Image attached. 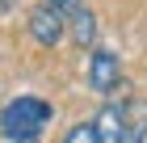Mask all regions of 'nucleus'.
<instances>
[{
	"instance_id": "7",
	"label": "nucleus",
	"mask_w": 147,
	"mask_h": 143,
	"mask_svg": "<svg viewBox=\"0 0 147 143\" xmlns=\"http://www.w3.org/2000/svg\"><path fill=\"white\" fill-rule=\"evenodd\" d=\"M46 4H51L55 13H63V17H71V13H76L80 4H84V0H46Z\"/></svg>"
},
{
	"instance_id": "5",
	"label": "nucleus",
	"mask_w": 147,
	"mask_h": 143,
	"mask_svg": "<svg viewBox=\"0 0 147 143\" xmlns=\"http://www.w3.org/2000/svg\"><path fill=\"white\" fill-rule=\"evenodd\" d=\"M67 25H71L76 46H92V42H97V13H92L88 4H80V9L67 17Z\"/></svg>"
},
{
	"instance_id": "2",
	"label": "nucleus",
	"mask_w": 147,
	"mask_h": 143,
	"mask_svg": "<svg viewBox=\"0 0 147 143\" xmlns=\"http://www.w3.org/2000/svg\"><path fill=\"white\" fill-rule=\"evenodd\" d=\"M118 84H122V59H118V51L92 46V55H88V88L101 93V97H109Z\"/></svg>"
},
{
	"instance_id": "8",
	"label": "nucleus",
	"mask_w": 147,
	"mask_h": 143,
	"mask_svg": "<svg viewBox=\"0 0 147 143\" xmlns=\"http://www.w3.org/2000/svg\"><path fill=\"white\" fill-rule=\"evenodd\" d=\"M130 143H147V122H143V126H135V131H130Z\"/></svg>"
},
{
	"instance_id": "6",
	"label": "nucleus",
	"mask_w": 147,
	"mask_h": 143,
	"mask_svg": "<svg viewBox=\"0 0 147 143\" xmlns=\"http://www.w3.org/2000/svg\"><path fill=\"white\" fill-rule=\"evenodd\" d=\"M63 143H97V131H92V122H76V126L63 135Z\"/></svg>"
},
{
	"instance_id": "3",
	"label": "nucleus",
	"mask_w": 147,
	"mask_h": 143,
	"mask_svg": "<svg viewBox=\"0 0 147 143\" xmlns=\"http://www.w3.org/2000/svg\"><path fill=\"white\" fill-rule=\"evenodd\" d=\"M30 34H34L38 46H59V42H63V34H67V17L55 13L51 4H42V9L30 13Z\"/></svg>"
},
{
	"instance_id": "4",
	"label": "nucleus",
	"mask_w": 147,
	"mask_h": 143,
	"mask_svg": "<svg viewBox=\"0 0 147 143\" xmlns=\"http://www.w3.org/2000/svg\"><path fill=\"white\" fill-rule=\"evenodd\" d=\"M92 131H97V143H130V114H126V105H105L92 118Z\"/></svg>"
},
{
	"instance_id": "1",
	"label": "nucleus",
	"mask_w": 147,
	"mask_h": 143,
	"mask_svg": "<svg viewBox=\"0 0 147 143\" xmlns=\"http://www.w3.org/2000/svg\"><path fill=\"white\" fill-rule=\"evenodd\" d=\"M55 118V105L46 97H34V93H21V97L4 101V110H0V135L4 143H38L46 135Z\"/></svg>"
}]
</instances>
